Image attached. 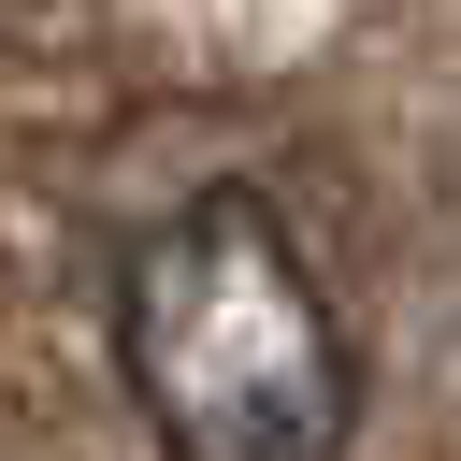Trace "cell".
<instances>
[{"mask_svg":"<svg viewBox=\"0 0 461 461\" xmlns=\"http://www.w3.org/2000/svg\"><path fill=\"white\" fill-rule=\"evenodd\" d=\"M115 360L173 461H331L360 418V346L259 187H202L144 230Z\"/></svg>","mask_w":461,"mask_h":461,"instance_id":"1","label":"cell"}]
</instances>
